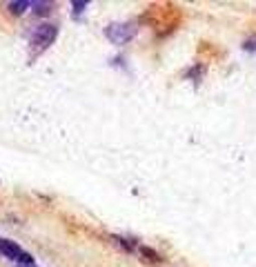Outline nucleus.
Listing matches in <instances>:
<instances>
[{"label": "nucleus", "instance_id": "6e6552de", "mask_svg": "<svg viewBox=\"0 0 256 267\" xmlns=\"http://www.w3.org/2000/svg\"><path fill=\"white\" fill-rule=\"evenodd\" d=\"M29 267H36V265H29Z\"/></svg>", "mask_w": 256, "mask_h": 267}, {"label": "nucleus", "instance_id": "0eeeda50", "mask_svg": "<svg viewBox=\"0 0 256 267\" xmlns=\"http://www.w3.org/2000/svg\"><path fill=\"white\" fill-rule=\"evenodd\" d=\"M87 5H89L87 0H74V3H71V7H74V16H80V14L87 9Z\"/></svg>", "mask_w": 256, "mask_h": 267}, {"label": "nucleus", "instance_id": "20e7f679", "mask_svg": "<svg viewBox=\"0 0 256 267\" xmlns=\"http://www.w3.org/2000/svg\"><path fill=\"white\" fill-rule=\"evenodd\" d=\"M7 7H9V12H12V14L20 16V14H25L27 9H32V3H27V0H16V3H9Z\"/></svg>", "mask_w": 256, "mask_h": 267}, {"label": "nucleus", "instance_id": "f257e3e1", "mask_svg": "<svg viewBox=\"0 0 256 267\" xmlns=\"http://www.w3.org/2000/svg\"><path fill=\"white\" fill-rule=\"evenodd\" d=\"M56 36H58V27L56 25H38V27L34 29V34H32V47L36 51H43V49H47L51 43L56 40Z\"/></svg>", "mask_w": 256, "mask_h": 267}, {"label": "nucleus", "instance_id": "f03ea898", "mask_svg": "<svg viewBox=\"0 0 256 267\" xmlns=\"http://www.w3.org/2000/svg\"><path fill=\"white\" fill-rule=\"evenodd\" d=\"M134 34H136V27H132V25H127V23H114V25H109V27L105 29V36L114 45L130 43V40L134 38Z\"/></svg>", "mask_w": 256, "mask_h": 267}, {"label": "nucleus", "instance_id": "39448f33", "mask_svg": "<svg viewBox=\"0 0 256 267\" xmlns=\"http://www.w3.org/2000/svg\"><path fill=\"white\" fill-rule=\"evenodd\" d=\"M32 14H36V16H49L51 3H32Z\"/></svg>", "mask_w": 256, "mask_h": 267}, {"label": "nucleus", "instance_id": "7ed1b4c3", "mask_svg": "<svg viewBox=\"0 0 256 267\" xmlns=\"http://www.w3.org/2000/svg\"><path fill=\"white\" fill-rule=\"evenodd\" d=\"M0 254H5L7 256V258H12V260H18L23 258V254L25 251L18 247L16 243H14V240H7V238H0Z\"/></svg>", "mask_w": 256, "mask_h": 267}, {"label": "nucleus", "instance_id": "423d86ee", "mask_svg": "<svg viewBox=\"0 0 256 267\" xmlns=\"http://www.w3.org/2000/svg\"><path fill=\"white\" fill-rule=\"evenodd\" d=\"M138 251H141L147 260H152V263H158V260H161V256H158L154 249H150V247H138Z\"/></svg>", "mask_w": 256, "mask_h": 267}]
</instances>
